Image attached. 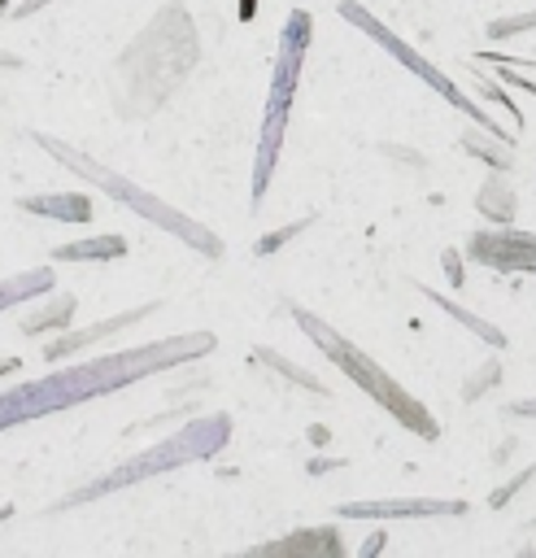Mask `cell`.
<instances>
[{"label": "cell", "instance_id": "3957f363", "mask_svg": "<svg viewBox=\"0 0 536 558\" xmlns=\"http://www.w3.org/2000/svg\"><path fill=\"white\" fill-rule=\"evenodd\" d=\"M309 13L296 9L279 35V61H275V78H270V96H266V118H261V144H257V166H253V201L266 196L270 179H275V161L283 148V126L292 113V96H296V78H301V61H305V44H309Z\"/></svg>", "mask_w": 536, "mask_h": 558}, {"label": "cell", "instance_id": "ffe728a7", "mask_svg": "<svg viewBox=\"0 0 536 558\" xmlns=\"http://www.w3.org/2000/svg\"><path fill=\"white\" fill-rule=\"evenodd\" d=\"M505 414H523V418H536V397L532 401H510Z\"/></svg>", "mask_w": 536, "mask_h": 558}, {"label": "cell", "instance_id": "ac0fdd59", "mask_svg": "<svg viewBox=\"0 0 536 558\" xmlns=\"http://www.w3.org/2000/svg\"><path fill=\"white\" fill-rule=\"evenodd\" d=\"M305 227H309V218H301V222H292V227H283V231H270V235L257 244V253H261V257H266V253H275V248L288 240V235H296V231H305Z\"/></svg>", "mask_w": 536, "mask_h": 558}, {"label": "cell", "instance_id": "4fadbf2b", "mask_svg": "<svg viewBox=\"0 0 536 558\" xmlns=\"http://www.w3.org/2000/svg\"><path fill=\"white\" fill-rule=\"evenodd\" d=\"M423 296H431V301H436V305H440V310H444V314H453V318H458V323H466V327H471V331H475V336H479V340H488V344H492V349H501V344H505V336H501V331H497V327H492V323H484V318H475V314H471V310H462V305H453V301H449V296H440V292H431V288H427V292H423Z\"/></svg>", "mask_w": 536, "mask_h": 558}, {"label": "cell", "instance_id": "9c48e42d", "mask_svg": "<svg viewBox=\"0 0 536 558\" xmlns=\"http://www.w3.org/2000/svg\"><path fill=\"white\" fill-rule=\"evenodd\" d=\"M153 310H157V301H153V305H139V310H126V314H113V318H100V323H92V327H83V331H65V336H57V340L44 349V357H48V362H61L65 353L87 349V344H96V340H105V336H113V331H122V327L148 318Z\"/></svg>", "mask_w": 536, "mask_h": 558}, {"label": "cell", "instance_id": "52a82bcc", "mask_svg": "<svg viewBox=\"0 0 536 558\" xmlns=\"http://www.w3.org/2000/svg\"><path fill=\"white\" fill-rule=\"evenodd\" d=\"M466 253L488 270H536V235L527 231H479Z\"/></svg>", "mask_w": 536, "mask_h": 558}, {"label": "cell", "instance_id": "6da1fadb", "mask_svg": "<svg viewBox=\"0 0 536 558\" xmlns=\"http://www.w3.org/2000/svg\"><path fill=\"white\" fill-rule=\"evenodd\" d=\"M205 349H209V331H192V336H179V340H157V344H144V349H126V353H109V357L70 366V371L48 375L39 384L9 388V392H0V427H13L22 418H39V414L92 401L100 392L135 384L139 375H157V371H166L174 362H187V357H196Z\"/></svg>", "mask_w": 536, "mask_h": 558}, {"label": "cell", "instance_id": "7c38bea8", "mask_svg": "<svg viewBox=\"0 0 536 558\" xmlns=\"http://www.w3.org/2000/svg\"><path fill=\"white\" fill-rule=\"evenodd\" d=\"M52 288V270L39 266V270H26V275H13V279H0V310L26 301V296H39Z\"/></svg>", "mask_w": 536, "mask_h": 558}, {"label": "cell", "instance_id": "44dd1931", "mask_svg": "<svg viewBox=\"0 0 536 558\" xmlns=\"http://www.w3.org/2000/svg\"><path fill=\"white\" fill-rule=\"evenodd\" d=\"M39 4H48V0H31V4H22V9H13V17H26L31 9H39Z\"/></svg>", "mask_w": 536, "mask_h": 558}, {"label": "cell", "instance_id": "5bb4252c", "mask_svg": "<svg viewBox=\"0 0 536 558\" xmlns=\"http://www.w3.org/2000/svg\"><path fill=\"white\" fill-rule=\"evenodd\" d=\"M74 318V296H61L52 310H39L35 318H22V331H44V327H61Z\"/></svg>", "mask_w": 536, "mask_h": 558}, {"label": "cell", "instance_id": "277c9868", "mask_svg": "<svg viewBox=\"0 0 536 558\" xmlns=\"http://www.w3.org/2000/svg\"><path fill=\"white\" fill-rule=\"evenodd\" d=\"M227 432H231V423H227L222 414L196 418V423H187L179 436H170V440H161L157 449H148L144 458L122 462L118 471H109V475L92 480L87 488H78V493H70V497H61L57 506H78V501L100 497V493H109V488H122V484H131V480H144V475H157V471H166V466H179V462L205 458V453H214V449H222V445H227Z\"/></svg>", "mask_w": 536, "mask_h": 558}, {"label": "cell", "instance_id": "7a4b0ae2", "mask_svg": "<svg viewBox=\"0 0 536 558\" xmlns=\"http://www.w3.org/2000/svg\"><path fill=\"white\" fill-rule=\"evenodd\" d=\"M292 314H296V323L309 331V340H314V344H318V349H322V353H327V357H331V362H336V366H340V371H344L362 392H370L379 405H388V410H392V418H401V427L418 432L423 440H436V436H440V427H436V418L427 414V405H423V401H414V397H410V392H405V388H401L383 366H375V362H370L353 340H344L336 327H327V323H322V318H314L309 310H292Z\"/></svg>", "mask_w": 536, "mask_h": 558}, {"label": "cell", "instance_id": "e0dca14e", "mask_svg": "<svg viewBox=\"0 0 536 558\" xmlns=\"http://www.w3.org/2000/svg\"><path fill=\"white\" fill-rule=\"evenodd\" d=\"M261 357H266V362H270V366H275V371H283V375H288V379H296V384H301V388H314V392H327V388H322V384H318V379H314V375H305V371H296V366H292V362H283V357H270V353H261Z\"/></svg>", "mask_w": 536, "mask_h": 558}, {"label": "cell", "instance_id": "5b68a950", "mask_svg": "<svg viewBox=\"0 0 536 558\" xmlns=\"http://www.w3.org/2000/svg\"><path fill=\"white\" fill-rule=\"evenodd\" d=\"M52 157H61L70 170H83L92 183H100L105 192H113V196H122V201H131L148 222H157V227H166V231H174V235H183L192 248H200V253H209V257H218L222 253V244H218V235L214 231H205V227H196V222H187L183 214H174L170 205H161L157 196H148V192H139V187H131V183H122L113 170H105V166H96L92 157H83V153H70V148H61L57 140H48V135H35Z\"/></svg>", "mask_w": 536, "mask_h": 558}, {"label": "cell", "instance_id": "ba28073f", "mask_svg": "<svg viewBox=\"0 0 536 558\" xmlns=\"http://www.w3.org/2000/svg\"><path fill=\"white\" fill-rule=\"evenodd\" d=\"M466 501H436V497H388V501H340V519H414V514H462Z\"/></svg>", "mask_w": 536, "mask_h": 558}, {"label": "cell", "instance_id": "9a60e30c", "mask_svg": "<svg viewBox=\"0 0 536 558\" xmlns=\"http://www.w3.org/2000/svg\"><path fill=\"white\" fill-rule=\"evenodd\" d=\"M536 26V13H514V17H501V22H488V39H505V35H519V31H532Z\"/></svg>", "mask_w": 536, "mask_h": 558}, {"label": "cell", "instance_id": "8fae6325", "mask_svg": "<svg viewBox=\"0 0 536 558\" xmlns=\"http://www.w3.org/2000/svg\"><path fill=\"white\" fill-rule=\"evenodd\" d=\"M122 253H126L122 235H92V240H78V244H61L52 257L57 262H96V257H122Z\"/></svg>", "mask_w": 536, "mask_h": 558}, {"label": "cell", "instance_id": "2e32d148", "mask_svg": "<svg viewBox=\"0 0 536 558\" xmlns=\"http://www.w3.org/2000/svg\"><path fill=\"white\" fill-rule=\"evenodd\" d=\"M309 545H314V549H318V545H327V549H331V554H336V549H340V545H336V536H331V532H322V536H314V532H296V536H292V541H283V545H270V549H283V554H288V549H309Z\"/></svg>", "mask_w": 536, "mask_h": 558}, {"label": "cell", "instance_id": "d6986e66", "mask_svg": "<svg viewBox=\"0 0 536 558\" xmlns=\"http://www.w3.org/2000/svg\"><path fill=\"white\" fill-rule=\"evenodd\" d=\"M527 475H532V471H523V475H519V480H510V484H505V488H501V493H497V497H488V506H505V501H510V497H514V493H519V488H523V480H527Z\"/></svg>", "mask_w": 536, "mask_h": 558}, {"label": "cell", "instance_id": "8992f818", "mask_svg": "<svg viewBox=\"0 0 536 558\" xmlns=\"http://www.w3.org/2000/svg\"><path fill=\"white\" fill-rule=\"evenodd\" d=\"M336 9H340V17H349V22H357V26H362V31H366V35H370V39H375L379 48H388V52H392V57H397L401 65H410V74H418V78H423L427 87H436V92H440V96H444V100H449L453 109H462V113H471V118H475V122H479V126H484V131H488L492 140H501L505 148L514 144V140H510L505 131H497V126H492V118H488V109H479V105H471V100L462 96V87H458V83H453L449 74H440V70H436V65H431L427 57H418V52H414L410 44H401V39H397V35H392V31H388V26L379 22V17H370V13H366V9L357 4V0H340Z\"/></svg>", "mask_w": 536, "mask_h": 558}, {"label": "cell", "instance_id": "30bf717a", "mask_svg": "<svg viewBox=\"0 0 536 558\" xmlns=\"http://www.w3.org/2000/svg\"><path fill=\"white\" fill-rule=\"evenodd\" d=\"M26 214H48V218H61V222H87L92 218V201L87 196H22L17 201Z\"/></svg>", "mask_w": 536, "mask_h": 558}]
</instances>
